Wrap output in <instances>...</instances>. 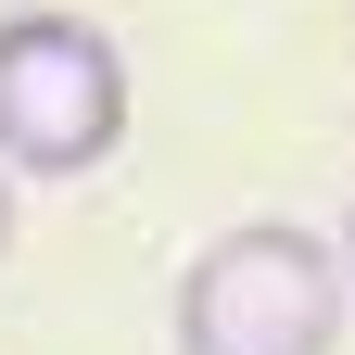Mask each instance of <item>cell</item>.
<instances>
[{
  "label": "cell",
  "instance_id": "4",
  "mask_svg": "<svg viewBox=\"0 0 355 355\" xmlns=\"http://www.w3.org/2000/svg\"><path fill=\"white\" fill-rule=\"evenodd\" d=\"M343 266H355V216H343Z\"/></svg>",
  "mask_w": 355,
  "mask_h": 355
},
{
  "label": "cell",
  "instance_id": "1",
  "mask_svg": "<svg viewBox=\"0 0 355 355\" xmlns=\"http://www.w3.org/2000/svg\"><path fill=\"white\" fill-rule=\"evenodd\" d=\"M343 304H355V266L318 229L241 216V229H216L191 266H178L165 330H178V355H330Z\"/></svg>",
  "mask_w": 355,
  "mask_h": 355
},
{
  "label": "cell",
  "instance_id": "2",
  "mask_svg": "<svg viewBox=\"0 0 355 355\" xmlns=\"http://www.w3.org/2000/svg\"><path fill=\"white\" fill-rule=\"evenodd\" d=\"M127 140V51L89 13H0V165L102 178Z\"/></svg>",
  "mask_w": 355,
  "mask_h": 355
},
{
  "label": "cell",
  "instance_id": "3",
  "mask_svg": "<svg viewBox=\"0 0 355 355\" xmlns=\"http://www.w3.org/2000/svg\"><path fill=\"white\" fill-rule=\"evenodd\" d=\"M0 254H13V165H0Z\"/></svg>",
  "mask_w": 355,
  "mask_h": 355
}]
</instances>
